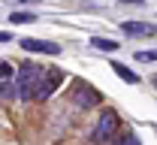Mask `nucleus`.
I'll return each mask as SVG.
<instances>
[{"mask_svg": "<svg viewBox=\"0 0 157 145\" xmlns=\"http://www.w3.org/2000/svg\"><path fill=\"white\" fill-rule=\"evenodd\" d=\"M42 73L45 67H36V63H21L18 67V76H15V91H18L21 100H33L39 91V82H42Z\"/></svg>", "mask_w": 157, "mask_h": 145, "instance_id": "1", "label": "nucleus"}, {"mask_svg": "<svg viewBox=\"0 0 157 145\" xmlns=\"http://www.w3.org/2000/svg\"><path fill=\"white\" fill-rule=\"evenodd\" d=\"M115 127H118V115H115V109H106L103 115H100V121L97 127H94V133H91V139L94 142H112L115 139Z\"/></svg>", "mask_w": 157, "mask_h": 145, "instance_id": "2", "label": "nucleus"}, {"mask_svg": "<svg viewBox=\"0 0 157 145\" xmlns=\"http://www.w3.org/2000/svg\"><path fill=\"white\" fill-rule=\"evenodd\" d=\"M73 100H76V106H82V109H91V106H97L103 97H100L97 88H91L88 82H76V88H73Z\"/></svg>", "mask_w": 157, "mask_h": 145, "instance_id": "3", "label": "nucleus"}, {"mask_svg": "<svg viewBox=\"0 0 157 145\" xmlns=\"http://www.w3.org/2000/svg\"><path fill=\"white\" fill-rule=\"evenodd\" d=\"M63 82V73L55 70V67H45V73H42V82H39V91H36V100H45V97H52L55 94V88Z\"/></svg>", "mask_w": 157, "mask_h": 145, "instance_id": "4", "label": "nucleus"}, {"mask_svg": "<svg viewBox=\"0 0 157 145\" xmlns=\"http://www.w3.org/2000/svg\"><path fill=\"white\" fill-rule=\"evenodd\" d=\"M0 97H18V91H15V70L6 61H0Z\"/></svg>", "mask_w": 157, "mask_h": 145, "instance_id": "5", "label": "nucleus"}, {"mask_svg": "<svg viewBox=\"0 0 157 145\" xmlns=\"http://www.w3.org/2000/svg\"><path fill=\"white\" fill-rule=\"evenodd\" d=\"M18 45L24 52H42V55H60V45L55 42H45V40H18Z\"/></svg>", "mask_w": 157, "mask_h": 145, "instance_id": "6", "label": "nucleus"}, {"mask_svg": "<svg viewBox=\"0 0 157 145\" xmlns=\"http://www.w3.org/2000/svg\"><path fill=\"white\" fill-rule=\"evenodd\" d=\"M121 30H124V33H130V36H145V33H151V27H148V24H142V21H124V24H121Z\"/></svg>", "mask_w": 157, "mask_h": 145, "instance_id": "7", "label": "nucleus"}, {"mask_svg": "<svg viewBox=\"0 0 157 145\" xmlns=\"http://www.w3.org/2000/svg\"><path fill=\"white\" fill-rule=\"evenodd\" d=\"M112 70H115V76H121L127 85H136L139 82V73H133L130 67H124V63H112Z\"/></svg>", "mask_w": 157, "mask_h": 145, "instance_id": "8", "label": "nucleus"}, {"mask_svg": "<svg viewBox=\"0 0 157 145\" xmlns=\"http://www.w3.org/2000/svg\"><path fill=\"white\" fill-rule=\"evenodd\" d=\"M91 45L100 48V52H115V48H118V42L115 40H106V36H91Z\"/></svg>", "mask_w": 157, "mask_h": 145, "instance_id": "9", "label": "nucleus"}, {"mask_svg": "<svg viewBox=\"0 0 157 145\" xmlns=\"http://www.w3.org/2000/svg\"><path fill=\"white\" fill-rule=\"evenodd\" d=\"M9 21H15V24H27V21H36V15H30V12H12V18Z\"/></svg>", "mask_w": 157, "mask_h": 145, "instance_id": "10", "label": "nucleus"}, {"mask_svg": "<svg viewBox=\"0 0 157 145\" xmlns=\"http://www.w3.org/2000/svg\"><path fill=\"white\" fill-rule=\"evenodd\" d=\"M115 145H139V142L133 139V133H121V136L115 139Z\"/></svg>", "mask_w": 157, "mask_h": 145, "instance_id": "11", "label": "nucleus"}, {"mask_svg": "<svg viewBox=\"0 0 157 145\" xmlns=\"http://www.w3.org/2000/svg\"><path fill=\"white\" fill-rule=\"evenodd\" d=\"M136 61H157V48L154 52H136Z\"/></svg>", "mask_w": 157, "mask_h": 145, "instance_id": "12", "label": "nucleus"}, {"mask_svg": "<svg viewBox=\"0 0 157 145\" xmlns=\"http://www.w3.org/2000/svg\"><path fill=\"white\" fill-rule=\"evenodd\" d=\"M9 40H12V36H9L6 30H0V42H9Z\"/></svg>", "mask_w": 157, "mask_h": 145, "instance_id": "13", "label": "nucleus"}, {"mask_svg": "<svg viewBox=\"0 0 157 145\" xmlns=\"http://www.w3.org/2000/svg\"><path fill=\"white\" fill-rule=\"evenodd\" d=\"M154 85H157V76H154Z\"/></svg>", "mask_w": 157, "mask_h": 145, "instance_id": "14", "label": "nucleus"}]
</instances>
